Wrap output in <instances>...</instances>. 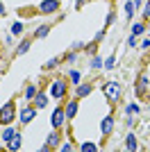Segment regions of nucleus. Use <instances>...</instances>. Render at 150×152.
<instances>
[{
  "label": "nucleus",
  "mask_w": 150,
  "mask_h": 152,
  "mask_svg": "<svg viewBox=\"0 0 150 152\" xmlns=\"http://www.w3.org/2000/svg\"><path fill=\"white\" fill-rule=\"evenodd\" d=\"M46 102H48V98H46L43 93H37V95H34V104H37L39 109H41V107H46Z\"/></svg>",
  "instance_id": "nucleus-9"
},
{
  "label": "nucleus",
  "mask_w": 150,
  "mask_h": 152,
  "mask_svg": "<svg viewBox=\"0 0 150 152\" xmlns=\"http://www.w3.org/2000/svg\"><path fill=\"white\" fill-rule=\"evenodd\" d=\"M77 114V102H68V104H66V118H73V116Z\"/></svg>",
  "instance_id": "nucleus-7"
},
{
  "label": "nucleus",
  "mask_w": 150,
  "mask_h": 152,
  "mask_svg": "<svg viewBox=\"0 0 150 152\" xmlns=\"http://www.w3.org/2000/svg\"><path fill=\"white\" fill-rule=\"evenodd\" d=\"M143 30H146V27L141 25V23H137V25L132 27V32H134V34H141V32H143Z\"/></svg>",
  "instance_id": "nucleus-21"
},
{
  "label": "nucleus",
  "mask_w": 150,
  "mask_h": 152,
  "mask_svg": "<svg viewBox=\"0 0 150 152\" xmlns=\"http://www.w3.org/2000/svg\"><path fill=\"white\" fill-rule=\"evenodd\" d=\"M105 66H107V68H112V66H114V57H109V59H107V61H105Z\"/></svg>",
  "instance_id": "nucleus-26"
},
{
  "label": "nucleus",
  "mask_w": 150,
  "mask_h": 152,
  "mask_svg": "<svg viewBox=\"0 0 150 152\" xmlns=\"http://www.w3.org/2000/svg\"><path fill=\"white\" fill-rule=\"evenodd\" d=\"M105 95H107V98H109L112 102H116V100H118V95H121V89H118V84H114V82L105 84Z\"/></svg>",
  "instance_id": "nucleus-3"
},
{
  "label": "nucleus",
  "mask_w": 150,
  "mask_h": 152,
  "mask_svg": "<svg viewBox=\"0 0 150 152\" xmlns=\"http://www.w3.org/2000/svg\"><path fill=\"white\" fill-rule=\"evenodd\" d=\"M12 32H14V34H21V32H23V25H21V23H14V25H12Z\"/></svg>",
  "instance_id": "nucleus-20"
},
{
  "label": "nucleus",
  "mask_w": 150,
  "mask_h": 152,
  "mask_svg": "<svg viewBox=\"0 0 150 152\" xmlns=\"http://www.w3.org/2000/svg\"><path fill=\"white\" fill-rule=\"evenodd\" d=\"M21 143H23V136H18V134H16V136L12 139V143H9V150H18Z\"/></svg>",
  "instance_id": "nucleus-10"
},
{
  "label": "nucleus",
  "mask_w": 150,
  "mask_h": 152,
  "mask_svg": "<svg viewBox=\"0 0 150 152\" xmlns=\"http://www.w3.org/2000/svg\"><path fill=\"white\" fill-rule=\"evenodd\" d=\"M34 114H37V109H34V107L23 109V111H21V123H30L32 118H34Z\"/></svg>",
  "instance_id": "nucleus-6"
},
{
  "label": "nucleus",
  "mask_w": 150,
  "mask_h": 152,
  "mask_svg": "<svg viewBox=\"0 0 150 152\" xmlns=\"http://www.w3.org/2000/svg\"><path fill=\"white\" fill-rule=\"evenodd\" d=\"M0 16H5V7H2V2H0Z\"/></svg>",
  "instance_id": "nucleus-28"
},
{
  "label": "nucleus",
  "mask_w": 150,
  "mask_h": 152,
  "mask_svg": "<svg viewBox=\"0 0 150 152\" xmlns=\"http://www.w3.org/2000/svg\"><path fill=\"white\" fill-rule=\"evenodd\" d=\"M57 143H59V136H57V134H50V136H48V145H52V148H55Z\"/></svg>",
  "instance_id": "nucleus-16"
},
{
  "label": "nucleus",
  "mask_w": 150,
  "mask_h": 152,
  "mask_svg": "<svg viewBox=\"0 0 150 152\" xmlns=\"http://www.w3.org/2000/svg\"><path fill=\"white\" fill-rule=\"evenodd\" d=\"M143 14H146V16H150V2H148L146 7H143Z\"/></svg>",
  "instance_id": "nucleus-27"
},
{
  "label": "nucleus",
  "mask_w": 150,
  "mask_h": 152,
  "mask_svg": "<svg viewBox=\"0 0 150 152\" xmlns=\"http://www.w3.org/2000/svg\"><path fill=\"white\" fill-rule=\"evenodd\" d=\"M14 136H16V132H14V129H5V132H2V141H12Z\"/></svg>",
  "instance_id": "nucleus-13"
},
{
  "label": "nucleus",
  "mask_w": 150,
  "mask_h": 152,
  "mask_svg": "<svg viewBox=\"0 0 150 152\" xmlns=\"http://www.w3.org/2000/svg\"><path fill=\"white\" fill-rule=\"evenodd\" d=\"M48 32H50V27H48V25H41V27L37 30V37H46Z\"/></svg>",
  "instance_id": "nucleus-17"
},
{
  "label": "nucleus",
  "mask_w": 150,
  "mask_h": 152,
  "mask_svg": "<svg viewBox=\"0 0 150 152\" xmlns=\"http://www.w3.org/2000/svg\"><path fill=\"white\" fill-rule=\"evenodd\" d=\"M89 93H91V86H89V84L77 86V95H80V98H84V95H89Z\"/></svg>",
  "instance_id": "nucleus-11"
},
{
  "label": "nucleus",
  "mask_w": 150,
  "mask_h": 152,
  "mask_svg": "<svg viewBox=\"0 0 150 152\" xmlns=\"http://www.w3.org/2000/svg\"><path fill=\"white\" fill-rule=\"evenodd\" d=\"M96 150H98L96 143H84V145H82V152H96Z\"/></svg>",
  "instance_id": "nucleus-14"
},
{
  "label": "nucleus",
  "mask_w": 150,
  "mask_h": 152,
  "mask_svg": "<svg viewBox=\"0 0 150 152\" xmlns=\"http://www.w3.org/2000/svg\"><path fill=\"white\" fill-rule=\"evenodd\" d=\"M137 111H139L137 104H130V107H127V116H130V114H137Z\"/></svg>",
  "instance_id": "nucleus-24"
},
{
  "label": "nucleus",
  "mask_w": 150,
  "mask_h": 152,
  "mask_svg": "<svg viewBox=\"0 0 150 152\" xmlns=\"http://www.w3.org/2000/svg\"><path fill=\"white\" fill-rule=\"evenodd\" d=\"M50 93L55 95V98H64L66 95V82L64 80H55V82L50 84Z\"/></svg>",
  "instance_id": "nucleus-2"
},
{
  "label": "nucleus",
  "mask_w": 150,
  "mask_h": 152,
  "mask_svg": "<svg viewBox=\"0 0 150 152\" xmlns=\"http://www.w3.org/2000/svg\"><path fill=\"white\" fill-rule=\"evenodd\" d=\"M64 118H66V111H64V109H57L55 114H52V125H55V129L64 125Z\"/></svg>",
  "instance_id": "nucleus-5"
},
{
  "label": "nucleus",
  "mask_w": 150,
  "mask_h": 152,
  "mask_svg": "<svg viewBox=\"0 0 150 152\" xmlns=\"http://www.w3.org/2000/svg\"><path fill=\"white\" fill-rule=\"evenodd\" d=\"M112 127H114V118H112V116H107L105 121H102V134H109V132H112Z\"/></svg>",
  "instance_id": "nucleus-8"
},
{
  "label": "nucleus",
  "mask_w": 150,
  "mask_h": 152,
  "mask_svg": "<svg viewBox=\"0 0 150 152\" xmlns=\"http://www.w3.org/2000/svg\"><path fill=\"white\" fill-rule=\"evenodd\" d=\"M27 48H30V41H23V43H21V48H18V52L23 55V52L27 50Z\"/></svg>",
  "instance_id": "nucleus-23"
},
{
  "label": "nucleus",
  "mask_w": 150,
  "mask_h": 152,
  "mask_svg": "<svg viewBox=\"0 0 150 152\" xmlns=\"http://www.w3.org/2000/svg\"><path fill=\"white\" fill-rule=\"evenodd\" d=\"M39 9H41L43 14H52V12L59 9V0H43V2L39 5Z\"/></svg>",
  "instance_id": "nucleus-4"
},
{
  "label": "nucleus",
  "mask_w": 150,
  "mask_h": 152,
  "mask_svg": "<svg viewBox=\"0 0 150 152\" xmlns=\"http://www.w3.org/2000/svg\"><path fill=\"white\" fill-rule=\"evenodd\" d=\"M71 80L77 84V82H80V73H77V70H71Z\"/></svg>",
  "instance_id": "nucleus-22"
},
{
  "label": "nucleus",
  "mask_w": 150,
  "mask_h": 152,
  "mask_svg": "<svg viewBox=\"0 0 150 152\" xmlns=\"http://www.w3.org/2000/svg\"><path fill=\"white\" fill-rule=\"evenodd\" d=\"M146 84H148V77H146V75H141V80H139V86H137V91H146Z\"/></svg>",
  "instance_id": "nucleus-15"
},
{
  "label": "nucleus",
  "mask_w": 150,
  "mask_h": 152,
  "mask_svg": "<svg viewBox=\"0 0 150 152\" xmlns=\"http://www.w3.org/2000/svg\"><path fill=\"white\" fill-rule=\"evenodd\" d=\"M125 148H127V150H137V141H134V136H127V139H125Z\"/></svg>",
  "instance_id": "nucleus-12"
},
{
  "label": "nucleus",
  "mask_w": 150,
  "mask_h": 152,
  "mask_svg": "<svg viewBox=\"0 0 150 152\" xmlns=\"http://www.w3.org/2000/svg\"><path fill=\"white\" fill-rule=\"evenodd\" d=\"M125 12H127V16H134V2H127V5H125Z\"/></svg>",
  "instance_id": "nucleus-18"
},
{
  "label": "nucleus",
  "mask_w": 150,
  "mask_h": 152,
  "mask_svg": "<svg viewBox=\"0 0 150 152\" xmlns=\"http://www.w3.org/2000/svg\"><path fill=\"white\" fill-rule=\"evenodd\" d=\"M14 116H16V107H14V102H7L5 107L0 109V123L2 125H9L14 121Z\"/></svg>",
  "instance_id": "nucleus-1"
},
{
  "label": "nucleus",
  "mask_w": 150,
  "mask_h": 152,
  "mask_svg": "<svg viewBox=\"0 0 150 152\" xmlns=\"http://www.w3.org/2000/svg\"><path fill=\"white\" fill-rule=\"evenodd\" d=\"M37 95V89L34 86H27V91H25V98H34Z\"/></svg>",
  "instance_id": "nucleus-19"
},
{
  "label": "nucleus",
  "mask_w": 150,
  "mask_h": 152,
  "mask_svg": "<svg viewBox=\"0 0 150 152\" xmlns=\"http://www.w3.org/2000/svg\"><path fill=\"white\" fill-rule=\"evenodd\" d=\"M52 66H57V59H50V61L46 64V68H52Z\"/></svg>",
  "instance_id": "nucleus-25"
}]
</instances>
